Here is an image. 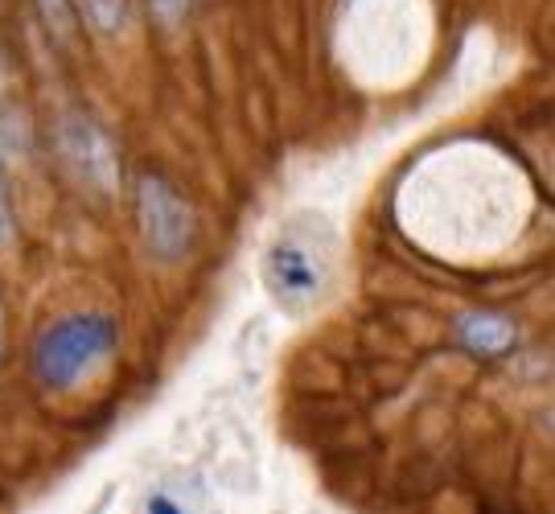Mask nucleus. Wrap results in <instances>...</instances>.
I'll use <instances>...</instances> for the list:
<instances>
[{"mask_svg":"<svg viewBox=\"0 0 555 514\" xmlns=\"http://www.w3.org/2000/svg\"><path fill=\"white\" fill-rule=\"evenodd\" d=\"M54 144H59L62 169L70 174L79 190L95 194V198H116L124 178H119L116 149H112L103 128H95L87 116H62Z\"/></svg>","mask_w":555,"mask_h":514,"instance_id":"7ed1b4c3","label":"nucleus"},{"mask_svg":"<svg viewBox=\"0 0 555 514\" xmlns=\"http://www.w3.org/2000/svg\"><path fill=\"white\" fill-rule=\"evenodd\" d=\"M456 342L477 358H502L515 350L518 325L506 313H490V309H474V313L456 317Z\"/></svg>","mask_w":555,"mask_h":514,"instance_id":"39448f33","label":"nucleus"},{"mask_svg":"<svg viewBox=\"0 0 555 514\" xmlns=\"http://www.w3.org/2000/svg\"><path fill=\"white\" fill-rule=\"evenodd\" d=\"M137 231L144 252L160 264H181L198 243V210L181 198V190L160 174H140L132 190Z\"/></svg>","mask_w":555,"mask_h":514,"instance_id":"f03ea898","label":"nucleus"},{"mask_svg":"<svg viewBox=\"0 0 555 514\" xmlns=\"http://www.w3.org/2000/svg\"><path fill=\"white\" fill-rule=\"evenodd\" d=\"M17 243V215H13V194H9V178L0 165V252H9Z\"/></svg>","mask_w":555,"mask_h":514,"instance_id":"423d86ee","label":"nucleus"},{"mask_svg":"<svg viewBox=\"0 0 555 514\" xmlns=\"http://www.w3.org/2000/svg\"><path fill=\"white\" fill-rule=\"evenodd\" d=\"M0 358H4V309H0Z\"/></svg>","mask_w":555,"mask_h":514,"instance_id":"6e6552de","label":"nucleus"},{"mask_svg":"<svg viewBox=\"0 0 555 514\" xmlns=\"http://www.w3.org/2000/svg\"><path fill=\"white\" fill-rule=\"evenodd\" d=\"M263 272H268V284H272V297L284 309H293V313H305L321 297L318 259L309 256L300 243H276L263 259Z\"/></svg>","mask_w":555,"mask_h":514,"instance_id":"20e7f679","label":"nucleus"},{"mask_svg":"<svg viewBox=\"0 0 555 514\" xmlns=\"http://www.w3.org/2000/svg\"><path fill=\"white\" fill-rule=\"evenodd\" d=\"M190 4H194V0H149V9H153V17H157L160 25H178V21L190 13Z\"/></svg>","mask_w":555,"mask_h":514,"instance_id":"0eeeda50","label":"nucleus"},{"mask_svg":"<svg viewBox=\"0 0 555 514\" xmlns=\"http://www.w3.org/2000/svg\"><path fill=\"white\" fill-rule=\"evenodd\" d=\"M119 325L107 313H66L54 317L34 342V378L46 391H75L95 367L116 355Z\"/></svg>","mask_w":555,"mask_h":514,"instance_id":"f257e3e1","label":"nucleus"}]
</instances>
